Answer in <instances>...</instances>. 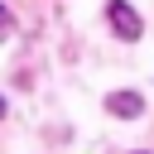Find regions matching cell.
I'll return each mask as SVG.
<instances>
[{"label":"cell","mask_w":154,"mask_h":154,"mask_svg":"<svg viewBox=\"0 0 154 154\" xmlns=\"http://www.w3.org/2000/svg\"><path fill=\"white\" fill-rule=\"evenodd\" d=\"M106 19H111V29H116L125 43H135V38L144 34V19H140V14H135L125 0H106Z\"/></svg>","instance_id":"obj_1"},{"label":"cell","mask_w":154,"mask_h":154,"mask_svg":"<svg viewBox=\"0 0 154 154\" xmlns=\"http://www.w3.org/2000/svg\"><path fill=\"white\" fill-rule=\"evenodd\" d=\"M106 111L120 116V120H135V116H144V96L140 91H111L106 96Z\"/></svg>","instance_id":"obj_2"},{"label":"cell","mask_w":154,"mask_h":154,"mask_svg":"<svg viewBox=\"0 0 154 154\" xmlns=\"http://www.w3.org/2000/svg\"><path fill=\"white\" fill-rule=\"evenodd\" d=\"M5 34H10V14H5V5H0V43H5Z\"/></svg>","instance_id":"obj_3"},{"label":"cell","mask_w":154,"mask_h":154,"mask_svg":"<svg viewBox=\"0 0 154 154\" xmlns=\"http://www.w3.org/2000/svg\"><path fill=\"white\" fill-rule=\"evenodd\" d=\"M0 120H5V96H0Z\"/></svg>","instance_id":"obj_4"}]
</instances>
